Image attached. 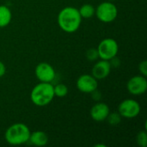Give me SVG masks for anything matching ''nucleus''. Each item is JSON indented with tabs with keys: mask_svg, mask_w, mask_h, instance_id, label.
Masks as SVG:
<instances>
[{
	"mask_svg": "<svg viewBox=\"0 0 147 147\" xmlns=\"http://www.w3.org/2000/svg\"><path fill=\"white\" fill-rule=\"evenodd\" d=\"M96 49L99 59L109 61L117 56L119 52V45L115 39L105 38L99 43Z\"/></svg>",
	"mask_w": 147,
	"mask_h": 147,
	"instance_id": "39448f33",
	"label": "nucleus"
},
{
	"mask_svg": "<svg viewBox=\"0 0 147 147\" xmlns=\"http://www.w3.org/2000/svg\"><path fill=\"white\" fill-rule=\"evenodd\" d=\"M54 98L53 85L52 83L40 82L37 84L30 92L31 102L38 107H44L48 105Z\"/></svg>",
	"mask_w": 147,
	"mask_h": 147,
	"instance_id": "7ed1b4c3",
	"label": "nucleus"
},
{
	"mask_svg": "<svg viewBox=\"0 0 147 147\" xmlns=\"http://www.w3.org/2000/svg\"><path fill=\"white\" fill-rule=\"evenodd\" d=\"M99 146H102V147H105L106 146L105 145H101V144H98V145H96L95 147H99Z\"/></svg>",
	"mask_w": 147,
	"mask_h": 147,
	"instance_id": "412c9836",
	"label": "nucleus"
},
{
	"mask_svg": "<svg viewBox=\"0 0 147 147\" xmlns=\"http://www.w3.org/2000/svg\"><path fill=\"white\" fill-rule=\"evenodd\" d=\"M109 113L110 109L109 105L102 102H98L94 104L90 110V115L91 119L96 122L105 121Z\"/></svg>",
	"mask_w": 147,
	"mask_h": 147,
	"instance_id": "9b49d317",
	"label": "nucleus"
},
{
	"mask_svg": "<svg viewBox=\"0 0 147 147\" xmlns=\"http://www.w3.org/2000/svg\"><path fill=\"white\" fill-rule=\"evenodd\" d=\"M107 1H111V2H114V1H116V0H107Z\"/></svg>",
	"mask_w": 147,
	"mask_h": 147,
	"instance_id": "4be33fe9",
	"label": "nucleus"
},
{
	"mask_svg": "<svg viewBox=\"0 0 147 147\" xmlns=\"http://www.w3.org/2000/svg\"><path fill=\"white\" fill-rule=\"evenodd\" d=\"M78 12L82 19H90L95 16L96 8L90 3H84L78 9Z\"/></svg>",
	"mask_w": 147,
	"mask_h": 147,
	"instance_id": "4468645a",
	"label": "nucleus"
},
{
	"mask_svg": "<svg viewBox=\"0 0 147 147\" xmlns=\"http://www.w3.org/2000/svg\"><path fill=\"white\" fill-rule=\"evenodd\" d=\"M127 91L134 96H141L147 90L146 77L143 75H136L132 77L127 84Z\"/></svg>",
	"mask_w": 147,
	"mask_h": 147,
	"instance_id": "0eeeda50",
	"label": "nucleus"
},
{
	"mask_svg": "<svg viewBox=\"0 0 147 147\" xmlns=\"http://www.w3.org/2000/svg\"><path fill=\"white\" fill-rule=\"evenodd\" d=\"M5 73H6V66L2 61H0V78L3 77Z\"/></svg>",
	"mask_w": 147,
	"mask_h": 147,
	"instance_id": "aec40b11",
	"label": "nucleus"
},
{
	"mask_svg": "<svg viewBox=\"0 0 147 147\" xmlns=\"http://www.w3.org/2000/svg\"><path fill=\"white\" fill-rule=\"evenodd\" d=\"M28 143L35 146H45L48 143V136L45 132L40 130L31 132Z\"/></svg>",
	"mask_w": 147,
	"mask_h": 147,
	"instance_id": "f8f14e48",
	"label": "nucleus"
},
{
	"mask_svg": "<svg viewBox=\"0 0 147 147\" xmlns=\"http://www.w3.org/2000/svg\"><path fill=\"white\" fill-rule=\"evenodd\" d=\"M121 116L118 112H113V113H109L106 121H108V123L110 126H117L118 124L121 123Z\"/></svg>",
	"mask_w": 147,
	"mask_h": 147,
	"instance_id": "dca6fc26",
	"label": "nucleus"
},
{
	"mask_svg": "<svg viewBox=\"0 0 147 147\" xmlns=\"http://www.w3.org/2000/svg\"><path fill=\"white\" fill-rule=\"evenodd\" d=\"M136 142L140 147H146L147 146V132L146 130H142L139 132L136 136Z\"/></svg>",
	"mask_w": 147,
	"mask_h": 147,
	"instance_id": "f3484780",
	"label": "nucleus"
},
{
	"mask_svg": "<svg viewBox=\"0 0 147 147\" xmlns=\"http://www.w3.org/2000/svg\"><path fill=\"white\" fill-rule=\"evenodd\" d=\"M139 71L141 75L147 77V61L143 60L139 64Z\"/></svg>",
	"mask_w": 147,
	"mask_h": 147,
	"instance_id": "6ab92c4d",
	"label": "nucleus"
},
{
	"mask_svg": "<svg viewBox=\"0 0 147 147\" xmlns=\"http://www.w3.org/2000/svg\"><path fill=\"white\" fill-rule=\"evenodd\" d=\"M111 64L109 60L101 59L96 61V63L93 65L91 70V75L98 81L103 80L109 77L111 72Z\"/></svg>",
	"mask_w": 147,
	"mask_h": 147,
	"instance_id": "9d476101",
	"label": "nucleus"
},
{
	"mask_svg": "<svg viewBox=\"0 0 147 147\" xmlns=\"http://www.w3.org/2000/svg\"><path fill=\"white\" fill-rule=\"evenodd\" d=\"M141 111L140 104L134 99H125L118 105L117 112L122 118L134 119L137 117Z\"/></svg>",
	"mask_w": 147,
	"mask_h": 147,
	"instance_id": "423d86ee",
	"label": "nucleus"
},
{
	"mask_svg": "<svg viewBox=\"0 0 147 147\" xmlns=\"http://www.w3.org/2000/svg\"><path fill=\"white\" fill-rule=\"evenodd\" d=\"M95 16L100 22L109 23L116 19L118 16V9L113 2L106 0L96 8Z\"/></svg>",
	"mask_w": 147,
	"mask_h": 147,
	"instance_id": "20e7f679",
	"label": "nucleus"
},
{
	"mask_svg": "<svg viewBox=\"0 0 147 147\" xmlns=\"http://www.w3.org/2000/svg\"><path fill=\"white\" fill-rule=\"evenodd\" d=\"M57 21L61 30L71 34L78 31L80 28L82 17L78 12V9L72 6H67L59 11Z\"/></svg>",
	"mask_w": 147,
	"mask_h": 147,
	"instance_id": "f257e3e1",
	"label": "nucleus"
},
{
	"mask_svg": "<svg viewBox=\"0 0 147 147\" xmlns=\"http://www.w3.org/2000/svg\"><path fill=\"white\" fill-rule=\"evenodd\" d=\"M30 129L28 127L21 122L10 125L4 134L5 140L11 146H20L28 143L30 136Z\"/></svg>",
	"mask_w": 147,
	"mask_h": 147,
	"instance_id": "f03ea898",
	"label": "nucleus"
},
{
	"mask_svg": "<svg viewBox=\"0 0 147 147\" xmlns=\"http://www.w3.org/2000/svg\"><path fill=\"white\" fill-rule=\"evenodd\" d=\"M68 87L65 84H58L53 86L54 96L57 97H65L68 94Z\"/></svg>",
	"mask_w": 147,
	"mask_h": 147,
	"instance_id": "2eb2a0df",
	"label": "nucleus"
},
{
	"mask_svg": "<svg viewBox=\"0 0 147 147\" xmlns=\"http://www.w3.org/2000/svg\"><path fill=\"white\" fill-rule=\"evenodd\" d=\"M12 19L10 9L6 5H0V28L7 27Z\"/></svg>",
	"mask_w": 147,
	"mask_h": 147,
	"instance_id": "ddd939ff",
	"label": "nucleus"
},
{
	"mask_svg": "<svg viewBox=\"0 0 147 147\" xmlns=\"http://www.w3.org/2000/svg\"><path fill=\"white\" fill-rule=\"evenodd\" d=\"M76 86L82 93L91 94L97 90L98 80H96L91 74H83L77 79Z\"/></svg>",
	"mask_w": 147,
	"mask_h": 147,
	"instance_id": "1a4fd4ad",
	"label": "nucleus"
},
{
	"mask_svg": "<svg viewBox=\"0 0 147 147\" xmlns=\"http://www.w3.org/2000/svg\"><path fill=\"white\" fill-rule=\"evenodd\" d=\"M85 56L89 61H96L99 59L98 52L96 48H90L86 51Z\"/></svg>",
	"mask_w": 147,
	"mask_h": 147,
	"instance_id": "a211bd4d",
	"label": "nucleus"
},
{
	"mask_svg": "<svg viewBox=\"0 0 147 147\" xmlns=\"http://www.w3.org/2000/svg\"><path fill=\"white\" fill-rule=\"evenodd\" d=\"M34 74L36 78L43 83H52L56 77L54 68L47 62L39 63L34 69Z\"/></svg>",
	"mask_w": 147,
	"mask_h": 147,
	"instance_id": "6e6552de",
	"label": "nucleus"
}]
</instances>
